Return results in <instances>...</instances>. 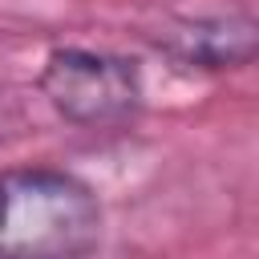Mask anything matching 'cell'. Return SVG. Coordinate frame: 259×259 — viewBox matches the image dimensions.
<instances>
[{"label": "cell", "instance_id": "1", "mask_svg": "<svg viewBox=\"0 0 259 259\" xmlns=\"http://www.w3.org/2000/svg\"><path fill=\"white\" fill-rule=\"evenodd\" d=\"M101 231V198L73 170H0V259H93Z\"/></svg>", "mask_w": 259, "mask_h": 259}, {"label": "cell", "instance_id": "2", "mask_svg": "<svg viewBox=\"0 0 259 259\" xmlns=\"http://www.w3.org/2000/svg\"><path fill=\"white\" fill-rule=\"evenodd\" d=\"M36 89L53 113L77 130H121L138 121L146 105L142 69L134 57L81 45H57L40 65Z\"/></svg>", "mask_w": 259, "mask_h": 259}, {"label": "cell", "instance_id": "3", "mask_svg": "<svg viewBox=\"0 0 259 259\" xmlns=\"http://www.w3.org/2000/svg\"><path fill=\"white\" fill-rule=\"evenodd\" d=\"M150 40L174 65H186L198 73H231V69H247L255 61L259 24L247 8L170 16L158 32H150Z\"/></svg>", "mask_w": 259, "mask_h": 259}]
</instances>
